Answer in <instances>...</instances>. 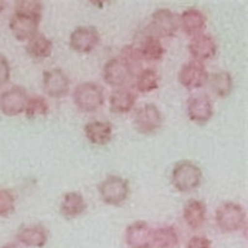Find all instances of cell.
<instances>
[{"instance_id": "cell-13", "label": "cell", "mask_w": 248, "mask_h": 248, "mask_svg": "<svg viewBox=\"0 0 248 248\" xmlns=\"http://www.w3.org/2000/svg\"><path fill=\"white\" fill-rule=\"evenodd\" d=\"M153 229L145 221L130 223L124 232V241L129 248H153Z\"/></svg>"}, {"instance_id": "cell-7", "label": "cell", "mask_w": 248, "mask_h": 248, "mask_svg": "<svg viewBox=\"0 0 248 248\" xmlns=\"http://www.w3.org/2000/svg\"><path fill=\"white\" fill-rule=\"evenodd\" d=\"M178 81L185 90H199L209 81V72L202 62L190 60L179 70Z\"/></svg>"}, {"instance_id": "cell-22", "label": "cell", "mask_w": 248, "mask_h": 248, "mask_svg": "<svg viewBox=\"0 0 248 248\" xmlns=\"http://www.w3.org/2000/svg\"><path fill=\"white\" fill-rule=\"evenodd\" d=\"M137 47H138L143 62L156 63V62H160L165 55V48L161 44V40L150 34L143 37L137 45Z\"/></svg>"}, {"instance_id": "cell-25", "label": "cell", "mask_w": 248, "mask_h": 248, "mask_svg": "<svg viewBox=\"0 0 248 248\" xmlns=\"http://www.w3.org/2000/svg\"><path fill=\"white\" fill-rule=\"evenodd\" d=\"M152 241L153 248H176L180 238L172 226H160L153 229Z\"/></svg>"}, {"instance_id": "cell-23", "label": "cell", "mask_w": 248, "mask_h": 248, "mask_svg": "<svg viewBox=\"0 0 248 248\" xmlns=\"http://www.w3.org/2000/svg\"><path fill=\"white\" fill-rule=\"evenodd\" d=\"M52 47H54L52 41L46 35L37 32L34 37H31L26 43L25 51L31 59L43 61V60L48 59L51 56Z\"/></svg>"}, {"instance_id": "cell-21", "label": "cell", "mask_w": 248, "mask_h": 248, "mask_svg": "<svg viewBox=\"0 0 248 248\" xmlns=\"http://www.w3.org/2000/svg\"><path fill=\"white\" fill-rule=\"evenodd\" d=\"M86 210H87V202L83 195L78 191L66 192L60 203L61 216L65 217L66 220H74L85 214Z\"/></svg>"}, {"instance_id": "cell-3", "label": "cell", "mask_w": 248, "mask_h": 248, "mask_svg": "<svg viewBox=\"0 0 248 248\" xmlns=\"http://www.w3.org/2000/svg\"><path fill=\"white\" fill-rule=\"evenodd\" d=\"M74 103L83 113H93L105 105L103 88L96 82H82L74 90Z\"/></svg>"}, {"instance_id": "cell-8", "label": "cell", "mask_w": 248, "mask_h": 248, "mask_svg": "<svg viewBox=\"0 0 248 248\" xmlns=\"http://www.w3.org/2000/svg\"><path fill=\"white\" fill-rule=\"evenodd\" d=\"M71 79L61 68H50L43 74L44 92L50 98H63L70 92Z\"/></svg>"}, {"instance_id": "cell-11", "label": "cell", "mask_w": 248, "mask_h": 248, "mask_svg": "<svg viewBox=\"0 0 248 248\" xmlns=\"http://www.w3.org/2000/svg\"><path fill=\"white\" fill-rule=\"evenodd\" d=\"M186 114L199 125H203L214 117V103L205 93L194 94L186 101Z\"/></svg>"}, {"instance_id": "cell-16", "label": "cell", "mask_w": 248, "mask_h": 248, "mask_svg": "<svg viewBox=\"0 0 248 248\" xmlns=\"http://www.w3.org/2000/svg\"><path fill=\"white\" fill-rule=\"evenodd\" d=\"M189 52L191 55L192 60L199 62L207 61L216 56L217 54V44L214 37L209 34H201L198 36L191 37L190 40Z\"/></svg>"}, {"instance_id": "cell-28", "label": "cell", "mask_w": 248, "mask_h": 248, "mask_svg": "<svg viewBox=\"0 0 248 248\" xmlns=\"http://www.w3.org/2000/svg\"><path fill=\"white\" fill-rule=\"evenodd\" d=\"M48 109H50L48 108V103L44 97L32 96L29 97L24 113H25L26 118L35 119L40 118V117L47 116Z\"/></svg>"}, {"instance_id": "cell-27", "label": "cell", "mask_w": 248, "mask_h": 248, "mask_svg": "<svg viewBox=\"0 0 248 248\" xmlns=\"http://www.w3.org/2000/svg\"><path fill=\"white\" fill-rule=\"evenodd\" d=\"M44 5L41 1L37 0H17L15 1L14 14L24 15V16L32 17L39 21L43 19Z\"/></svg>"}, {"instance_id": "cell-31", "label": "cell", "mask_w": 248, "mask_h": 248, "mask_svg": "<svg viewBox=\"0 0 248 248\" xmlns=\"http://www.w3.org/2000/svg\"><path fill=\"white\" fill-rule=\"evenodd\" d=\"M10 76H12L10 63L5 56L0 55V87H3L10 81Z\"/></svg>"}, {"instance_id": "cell-14", "label": "cell", "mask_w": 248, "mask_h": 248, "mask_svg": "<svg viewBox=\"0 0 248 248\" xmlns=\"http://www.w3.org/2000/svg\"><path fill=\"white\" fill-rule=\"evenodd\" d=\"M16 242L24 247L43 248L48 241V230L41 223L23 226L16 232Z\"/></svg>"}, {"instance_id": "cell-32", "label": "cell", "mask_w": 248, "mask_h": 248, "mask_svg": "<svg viewBox=\"0 0 248 248\" xmlns=\"http://www.w3.org/2000/svg\"><path fill=\"white\" fill-rule=\"evenodd\" d=\"M185 248H212V242L207 237L196 234L187 241Z\"/></svg>"}, {"instance_id": "cell-34", "label": "cell", "mask_w": 248, "mask_h": 248, "mask_svg": "<svg viewBox=\"0 0 248 248\" xmlns=\"http://www.w3.org/2000/svg\"><path fill=\"white\" fill-rule=\"evenodd\" d=\"M6 8V3L5 1H3V0H0V13L4 12V9Z\"/></svg>"}, {"instance_id": "cell-4", "label": "cell", "mask_w": 248, "mask_h": 248, "mask_svg": "<svg viewBox=\"0 0 248 248\" xmlns=\"http://www.w3.org/2000/svg\"><path fill=\"white\" fill-rule=\"evenodd\" d=\"M102 201L109 206H121L129 196L130 187L127 179L119 175H108L98 185Z\"/></svg>"}, {"instance_id": "cell-6", "label": "cell", "mask_w": 248, "mask_h": 248, "mask_svg": "<svg viewBox=\"0 0 248 248\" xmlns=\"http://www.w3.org/2000/svg\"><path fill=\"white\" fill-rule=\"evenodd\" d=\"M161 124H163L161 110L153 103H147L139 107L133 116V125L137 132L144 136H149L159 130Z\"/></svg>"}, {"instance_id": "cell-1", "label": "cell", "mask_w": 248, "mask_h": 248, "mask_svg": "<svg viewBox=\"0 0 248 248\" xmlns=\"http://www.w3.org/2000/svg\"><path fill=\"white\" fill-rule=\"evenodd\" d=\"M215 222L225 233H234L246 227V211L243 206L234 201L221 203L215 212Z\"/></svg>"}, {"instance_id": "cell-24", "label": "cell", "mask_w": 248, "mask_h": 248, "mask_svg": "<svg viewBox=\"0 0 248 248\" xmlns=\"http://www.w3.org/2000/svg\"><path fill=\"white\" fill-rule=\"evenodd\" d=\"M207 83L211 87L212 92L220 98H226L233 91V78L229 71H217L209 75Z\"/></svg>"}, {"instance_id": "cell-9", "label": "cell", "mask_w": 248, "mask_h": 248, "mask_svg": "<svg viewBox=\"0 0 248 248\" xmlns=\"http://www.w3.org/2000/svg\"><path fill=\"white\" fill-rule=\"evenodd\" d=\"M29 94L21 86H13L0 94V110L6 117H16L24 113Z\"/></svg>"}, {"instance_id": "cell-26", "label": "cell", "mask_w": 248, "mask_h": 248, "mask_svg": "<svg viewBox=\"0 0 248 248\" xmlns=\"http://www.w3.org/2000/svg\"><path fill=\"white\" fill-rule=\"evenodd\" d=\"M159 82L160 77L154 68H143L134 77V88L136 92L149 93L159 87Z\"/></svg>"}, {"instance_id": "cell-17", "label": "cell", "mask_w": 248, "mask_h": 248, "mask_svg": "<svg viewBox=\"0 0 248 248\" xmlns=\"http://www.w3.org/2000/svg\"><path fill=\"white\" fill-rule=\"evenodd\" d=\"M39 20L19 14H13L9 20V29L17 41L28 43L31 37H34L39 32Z\"/></svg>"}, {"instance_id": "cell-15", "label": "cell", "mask_w": 248, "mask_h": 248, "mask_svg": "<svg viewBox=\"0 0 248 248\" xmlns=\"http://www.w3.org/2000/svg\"><path fill=\"white\" fill-rule=\"evenodd\" d=\"M207 19L206 15L198 8H189L184 10L179 17V26L186 36L195 37L203 34Z\"/></svg>"}, {"instance_id": "cell-10", "label": "cell", "mask_w": 248, "mask_h": 248, "mask_svg": "<svg viewBox=\"0 0 248 248\" xmlns=\"http://www.w3.org/2000/svg\"><path fill=\"white\" fill-rule=\"evenodd\" d=\"M102 74H103V81L113 88L125 87V85L129 83L132 78H134L129 66L121 57L108 60L103 66Z\"/></svg>"}, {"instance_id": "cell-18", "label": "cell", "mask_w": 248, "mask_h": 248, "mask_svg": "<svg viewBox=\"0 0 248 248\" xmlns=\"http://www.w3.org/2000/svg\"><path fill=\"white\" fill-rule=\"evenodd\" d=\"M137 92L128 87L114 88L109 96L110 112L114 114H127L132 112L137 103Z\"/></svg>"}, {"instance_id": "cell-5", "label": "cell", "mask_w": 248, "mask_h": 248, "mask_svg": "<svg viewBox=\"0 0 248 248\" xmlns=\"http://www.w3.org/2000/svg\"><path fill=\"white\" fill-rule=\"evenodd\" d=\"M179 29L178 15L170 9L161 8L155 10L150 17L149 34L159 40L175 36Z\"/></svg>"}, {"instance_id": "cell-19", "label": "cell", "mask_w": 248, "mask_h": 248, "mask_svg": "<svg viewBox=\"0 0 248 248\" xmlns=\"http://www.w3.org/2000/svg\"><path fill=\"white\" fill-rule=\"evenodd\" d=\"M85 136L90 143L97 147H105L112 140L113 127L109 122L91 121L83 128Z\"/></svg>"}, {"instance_id": "cell-12", "label": "cell", "mask_w": 248, "mask_h": 248, "mask_svg": "<svg viewBox=\"0 0 248 248\" xmlns=\"http://www.w3.org/2000/svg\"><path fill=\"white\" fill-rule=\"evenodd\" d=\"M101 43V35L93 26H78L70 35V47L78 54H90Z\"/></svg>"}, {"instance_id": "cell-30", "label": "cell", "mask_w": 248, "mask_h": 248, "mask_svg": "<svg viewBox=\"0 0 248 248\" xmlns=\"http://www.w3.org/2000/svg\"><path fill=\"white\" fill-rule=\"evenodd\" d=\"M15 211V198L8 189L0 187V217H9Z\"/></svg>"}, {"instance_id": "cell-20", "label": "cell", "mask_w": 248, "mask_h": 248, "mask_svg": "<svg viewBox=\"0 0 248 248\" xmlns=\"http://www.w3.org/2000/svg\"><path fill=\"white\" fill-rule=\"evenodd\" d=\"M206 216H207V207L202 200L190 199L184 205L183 218L187 227H190L194 231L202 227L206 221Z\"/></svg>"}, {"instance_id": "cell-33", "label": "cell", "mask_w": 248, "mask_h": 248, "mask_svg": "<svg viewBox=\"0 0 248 248\" xmlns=\"http://www.w3.org/2000/svg\"><path fill=\"white\" fill-rule=\"evenodd\" d=\"M0 248H21V247H20L19 243L12 242V243H5V245L1 246V247H0Z\"/></svg>"}, {"instance_id": "cell-2", "label": "cell", "mask_w": 248, "mask_h": 248, "mask_svg": "<svg viewBox=\"0 0 248 248\" xmlns=\"http://www.w3.org/2000/svg\"><path fill=\"white\" fill-rule=\"evenodd\" d=\"M171 185L180 192L194 191L201 185L202 170L199 165L190 160H180L175 163L171 170Z\"/></svg>"}, {"instance_id": "cell-29", "label": "cell", "mask_w": 248, "mask_h": 248, "mask_svg": "<svg viewBox=\"0 0 248 248\" xmlns=\"http://www.w3.org/2000/svg\"><path fill=\"white\" fill-rule=\"evenodd\" d=\"M118 57H121L128 66L132 70L133 75L136 77V75L138 74L139 71H141V63H143V60H141L140 54H139L138 47L137 45L132 44V45H125L121 50V55Z\"/></svg>"}]
</instances>
